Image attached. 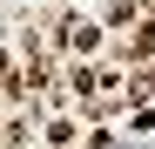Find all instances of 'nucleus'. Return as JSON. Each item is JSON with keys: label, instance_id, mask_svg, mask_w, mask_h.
Here are the masks:
<instances>
[{"label": "nucleus", "instance_id": "obj_1", "mask_svg": "<svg viewBox=\"0 0 155 149\" xmlns=\"http://www.w3.org/2000/svg\"><path fill=\"white\" fill-rule=\"evenodd\" d=\"M148 47H155V20H142V27H135V41H128V61H142Z\"/></svg>", "mask_w": 155, "mask_h": 149}]
</instances>
